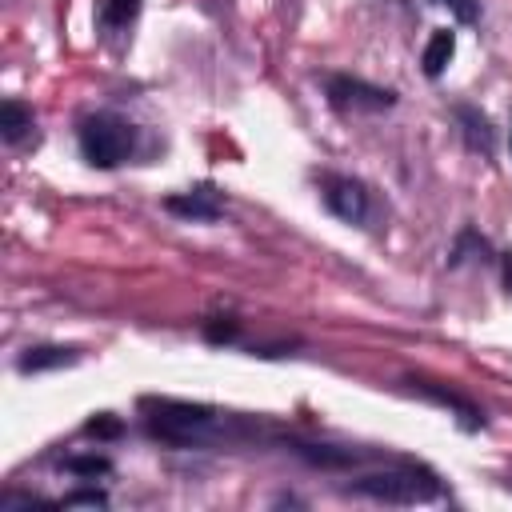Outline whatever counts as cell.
I'll return each instance as SVG.
<instances>
[{
	"mask_svg": "<svg viewBox=\"0 0 512 512\" xmlns=\"http://www.w3.org/2000/svg\"><path fill=\"white\" fill-rule=\"evenodd\" d=\"M456 120H460L464 144L472 152H480L484 160H492V152H496V128H492V120L480 108H472V104H456Z\"/></svg>",
	"mask_w": 512,
	"mask_h": 512,
	"instance_id": "obj_10",
	"label": "cell"
},
{
	"mask_svg": "<svg viewBox=\"0 0 512 512\" xmlns=\"http://www.w3.org/2000/svg\"><path fill=\"white\" fill-rule=\"evenodd\" d=\"M300 460H308L312 468H356L368 460V452H352V448H336V444H312V440H284Z\"/></svg>",
	"mask_w": 512,
	"mask_h": 512,
	"instance_id": "obj_9",
	"label": "cell"
},
{
	"mask_svg": "<svg viewBox=\"0 0 512 512\" xmlns=\"http://www.w3.org/2000/svg\"><path fill=\"white\" fill-rule=\"evenodd\" d=\"M164 212H172L180 220H192V224H212V220L224 216V192L216 184H196L188 192L164 196Z\"/></svg>",
	"mask_w": 512,
	"mask_h": 512,
	"instance_id": "obj_7",
	"label": "cell"
},
{
	"mask_svg": "<svg viewBox=\"0 0 512 512\" xmlns=\"http://www.w3.org/2000/svg\"><path fill=\"white\" fill-rule=\"evenodd\" d=\"M56 468L68 472V476H76V480H100V476L112 472V460L100 456V452H72V456H64Z\"/></svg>",
	"mask_w": 512,
	"mask_h": 512,
	"instance_id": "obj_13",
	"label": "cell"
},
{
	"mask_svg": "<svg viewBox=\"0 0 512 512\" xmlns=\"http://www.w3.org/2000/svg\"><path fill=\"white\" fill-rule=\"evenodd\" d=\"M404 388L408 392H416L420 400H428V404H436V408H444V412H452L456 416V424L464 428V432H480L488 420H484V412H480V404H472L464 392H456V388H444V384H432V380H420V376H408L404 380Z\"/></svg>",
	"mask_w": 512,
	"mask_h": 512,
	"instance_id": "obj_6",
	"label": "cell"
},
{
	"mask_svg": "<svg viewBox=\"0 0 512 512\" xmlns=\"http://www.w3.org/2000/svg\"><path fill=\"white\" fill-rule=\"evenodd\" d=\"M84 432L96 436V440H116V436L124 432V424H120L112 412H100V416H92V420L84 424Z\"/></svg>",
	"mask_w": 512,
	"mask_h": 512,
	"instance_id": "obj_17",
	"label": "cell"
},
{
	"mask_svg": "<svg viewBox=\"0 0 512 512\" xmlns=\"http://www.w3.org/2000/svg\"><path fill=\"white\" fill-rule=\"evenodd\" d=\"M508 144H512V140H508Z\"/></svg>",
	"mask_w": 512,
	"mask_h": 512,
	"instance_id": "obj_20",
	"label": "cell"
},
{
	"mask_svg": "<svg viewBox=\"0 0 512 512\" xmlns=\"http://www.w3.org/2000/svg\"><path fill=\"white\" fill-rule=\"evenodd\" d=\"M76 144L92 168L108 172V168H120L136 152V124L116 112H88L76 124Z\"/></svg>",
	"mask_w": 512,
	"mask_h": 512,
	"instance_id": "obj_3",
	"label": "cell"
},
{
	"mask_svg": "<svg viewBox=\"0 0 512 512\" xmlns=\"http://www.w3.org/2000/svg\"><path fill=\"white\" fill-rule=\"evenodd\" d=\"M432 4L448 8L460 24H476V20H480V0H432Z\"/></svg>",
	"mask_w": 512,
	"mask_h": 512,
	"instance_id": "obj_18",
	"label": "cell"
},
{
	"mask_svg": "<svg viewBox=\"0 0 512 512\" xmlns=\"http://www.w3.org/2000/svg\"><path fill=\"white\" fill-rule=\"evenodd\" d=\"M136 16H140V0H100V8H96V24L104 32H120Z\"/></svg>",
	"mask_w": 512,
	"mask_h": 512,
	"instance_id": "obj_14",
	"label": "cell"
},
{
	"mask_svg": "<svg viewBox=\"0 0 512 512\" xmlns=\"http://www.w3.org/2000/svg\"><path fill=\"white\" fill-rule=\"evenodd\" d=\"M344 492L364 496V500H380V504H428V500L440 496V480H436V472L424 468V464L396 460L392 468L364 472V476L348 480Z\"/></svg>",
	"mask_w": 512,
	"mask_h": 512,
	"instance_id": "obj_2",
	"label": "cell"
},
{
	"mask_svg": "<svg viewBox=\"0 0 512 512\" xmlns=\"http://www.w3.org/2000/svg\"><path fill=\"white\" fill-rule=\"evenodd\" d=\"M496 260H500V280H504V292L512 296V252H500Z\"/></svg>",
	"mask_w": 512,
	"mask_h": 512,
	"instance_id": "obj_19",
	"label": "cell"
},
{
	"mask_svg": "<svg viewBox=\"0 0 512 512\" xmlns=\"http://www.w3.org/2000/svg\"><path fill=\"white\" fill-rule=\"evenodd\" d=\"M316 184H320L324 208H328L336 220H344V224H364V220H368V212H372V192H368V184H364L360 176H348V172H320Z\"/></svg>",
	"mask_w": 512,
	"mask_h": 512,
	"instance_id": "obj_5",
	"label": "cell"
},
{
	"mask_svg": "<svg viewBox=\"0 0 512 512\" xmlns=\"http://www.w3.org/2000/svg\"><path fill=\"white\" fill-rule=\"evenodd\" d=\"M56 508H108V492H100V488H76V492L60 496Z\"/></svg>",
	"mask_w": 512,
	"mask_h": 512,
	"instance_id": "obj_16",
	"label": "cell"
},
{
	"mask_svg": "<svg viewBox=\"0 0 512 512\" xmlns=\"http://www.w3.org/2000/svg\"><path fill=\"white\" fill-rule=\"evenodd\" d=\"M32 124H36L32 108H28L24 100L8 96V100H4V108H0V132H4V144H20V140L32 132Z\"/></svg>",
	"mask_w": 512,
	"mask_h": 512,
	"instance_id": "obj_12",
	"label": "cell"
},
{
	"mask_svg": "<svg viewBox=\"0 0 512 512\" xmlns=\"http://www.w3.org/2000/svg\"><path fill=\"white\" fill-rule=\"evenodd\" d=\"M84 352L76 344H32L16 356V372L20 376H36V372H52V368H68L76 364Z\"/></svg>",
	"mask_w": 512,
	"mask_h": 512,
	"instance_id": "obj_8",
	"label": "cell"
},
{
	"mask_svg": "<svg viewBox=\"0 0 512 512\" xmlns=\"http://www.w3.org/2000/svg\"><path fill=\"white\" fill-rule=\"evenodd\" d=\"M140 408L148 412V436L176 444V448H200L220 432V412L212 404H188L168 396H144Z\"/></svg>",
	"mask_w": 512,
	"mask_h": 512,
	"instance_id": "obj_1",
	"label": "cell"
},
{
	"mask_svg": "<svg viewBox=\"0 0 512 512\" xmlns=\"http://www.w3.org/2000/svg\"><path fill=\"white\" fill-rule=\"evenodd\" d=\"M324 96L336 112H388L396 104L392 88L372 84L364 76H348V72H328L324 76Z\"/></svg>",
	"mask_w": 512,
	"mask_h": 512,
	"instance_id": "obj_4",
	"label": "cell"
},
{
	"mask_svg": "<svg viewBox=\"0 0 512 512\" xmlns=\"http://www.w3.org/2000/svg\"><path fill=\"white\" fill-rule=\"evenodd\" d=\"M452 56H456V32H452V28H436V32L428 36V44H424V56H420L424 76H428V80H440L444 68L452 64Z\"/></svg>",
	"mask_w": 512,
	"mask_h": 512,
	"instance_id": "obj_11",
	"label": "cell"
},
{
	"mask_svg": "<svg viewBox=\"0 0 512 512\" xmlns=\"http://www.w3.org/2000/svg\"><path fill=\"white\" fill-rule=\"evenodd\" d=\"M200 332H204L208 344H232L240 336V320L236 316H208Z\"/></svg>",
	"mask_w": 512,
	"mask_h": 512,
	"instance_id": "obj_15",
	"label": "cell"
}]
</instances>
